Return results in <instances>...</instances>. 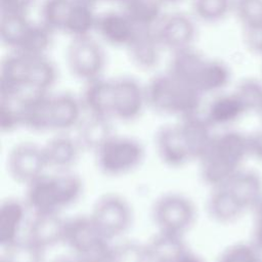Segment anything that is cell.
<instances>
[{"instance_id": "cell-1", "label": "cell", "mask_w": 262, "mask_h": 262, "mask_svg": "<svg viewBox=\"0 0 262 262\" xmlns=\"http://www.w3.org/2000/svg\"><path fill=\"white\" fill-rule=\"evenodd\" d=\"M250 157L247 135L226 131L214 135L208 149L200 159L203 180L212 188L225 184Z\"/></svg>"}, {"instance_id": "cell-2", "label": "cell", "mask_w": 262, "mask_h": 262, "mask_svg": "<svg viewBox=\"0 0 262 262\" xmlns=\"http://www.w3.org/2000/svg\"><path fill=\"white\" fill-rule=\"evenodd\" d=\"M83 192L82 179L70 172L42 175L27 185L26 204L35 214H58L75 204Z\"/></svg>"}, {"instance_id": "cell-3", "label": "cell", "mask_w": 262, "mask_h": 262, "mask_svg": "<svg viewBox=\"0 0 262 262\" xmlns=\"http://www.w3.org/2000/svg\"><path fill=\"white\" fill-rule=\"evenodd\" d=\"M147 105L155 112L181 118L199 114L202 96L168 72L152 77L145 86Z\"/></svg>"}, {"instance_id": "cell-4", "label": "cell", "mask_w": 262, "mask_h": 262, "mask_svg": "<svg viewBox=\"0 0 262 262\" xmlns=\"http://www.w3.org/2000/svg\"><path fill=\"white\" fill-rule=\"evenodd\" d=\"M98 169L107 176H122L136 170L143 162V145L130 136L112 135L94 152Z\"/></svg>"}, {"instance_id": "cell-5", "label": "cell", "mask_w": 262, "mask_h": 262, "mask_svg": "<svg viewBox=\"0 0 262 262\" xmlns=\"http://www.w3.org/2000/svg\"><path fill=\"white\" fill-rule=\"evenodd\" d=\"M196 210L183 194H163L154 204L152 219L159 232L183 236L193 225Z\"/></svg>"}, {"instance_id": "cell-6", "label": "cell", "mask_w": 262, "mask_h": 262, "mask_svg": "<svg viewBox=\"0 0 262 262\" xmlns=\"http://www.w3.org/2000/svg\"><path fill=\"white\" fill-rule=\"evenodd\" d=\"M66 60L71 74L88 83L101 78L105 68V52L92 36L73 38L68 45Z\"/></svg>"}, {"instance_id": "cell-7", "label": "cell", "mask_w": 262, "mask_h": 262, "mask_svg": "<svg viewBox=\"0 0 262 262\" xmlns=\"http://www.w3.org/2000/svg\"><path fill=\"white\" fill-rule=\"evenodd\" d=\"M90 217L100 233L112 241L123 235L129 229L132 211L125 199L108 193L96 201Z\"/></svg>"}, {"instance_id": "cell-8", "label": "cell", "mask_w": 262, "mask_h": 262, "mask_svg": "<svg viewBox=\"0 0 262 262\" xmlns=\"http://www.w3.org/2000/svg\"><path fill=\"white\" fill-rule=\"evenodd\" d=\"M155 32L164 50L171 53L193 47L196 37L194 20L183 12L164 14Z\"/></svg>"}, {"instance_id": "cell-9", "label": "cell", "mask_w": 262, "mask_h": 262, "mask_svg": "<svg viewBox=\"0 0 262 262\" xmlns=\"http://www.w3.org/2000/svg\"><path fill=\"white\" fill-rule=\"evenodd\" d=\"M113 119L132 121L147 105L145 87L132 77L113 79Z\"/></svg>"}, {"instance_id": "cell-10", "label": "cell", "mask_w": 262, "mask_h": 262, "mask_svg": "<svg viewBox=\"0 0 262 262\" xmlns=\"http://www.w3.org/2000/svg\"><path fill=\"white\" fill-rule=\"evenodd\" d=\"M7 168L15 181L29 185L44 175L47 168L42 146L32 142H21L15 145L8 155Z\"/></svg>"}, {"instance_id": "cell-11", "label": "cell", "mask_w": 262, "mask_h": 262, "mask_svg": "<svg viewBox=\"0 0 262 262\" xmlns=\"http://www.w3.org/2000/svg\"><path fill=\"white\" fill-rule=\"evenodd\" d=\"M156 149L160 160L172 168H180L193 161L178 123L161 127L156 134Z\"/></svg>"}, {"instance_id": "cell-12", "label": "cell", "mask_w": 262, "mask_h": 262, "mask_svg": "<svg viewBox=\"0 0 262 262\" xmlns=\"http://www.w3.org/2000/svg\"><path fill=\"white\" fill-rule=\"evenodd\" d=\"M137 29L123 10H120L98 14L95 32L100 40L107 45L127 48L134 38Z\"/></svg>"}, {"instance_id": "cell-13", "label": "cell", "mask_w": 262, "mask_h": 262, "mask_svg": "<svg viewBox=\"0 0 262 262\" xmlns=\"http://www.w3.org/2000/svg\"><path fill=\"white\" fill-rule=\"evenodd\" d=\"M105 238L89 216H76L66 220L63 243L73 251L74 256H80Z\"/></svg>"}, {"instance_id": "cell-14", "label": "cell", "mask_w": 262, "mask_h": 262, "mask_svg": "<svg viewBox=\"0 0 262 262\" xmlns=\"http://www.w3.org/2000/svg\"><path fill=\"white\" fill-rule=\"evenodd\" d=\"M127 50L131 61L137 68L151 70L158 66L164 48L156 35L155 29L138 28Z\"/></svg>"}, {"instance_id": "cell-15", "label": "cell", "mask_w": 262, "mask_h": 262, "mask_svg": "<svg viewBox=\"0 0 262 262\" xmlns=\"http://www.w3.org/2000/svg\"><path fill=\"white\" fill-rule=\"evenodd\" d=\"M66 220L58 214H35L28 225L27 239L42 250L63 242Z\"/></svg>"}, {"instance_id": "cell-16", "label": "cell", "mask_w": 262, "mask_h": 262, "mask_svg": "<svg viewBox=\"0 0 262 262\" xmlns=\"http://www.w3.org/2000/svg\"><path fill=\"white\" fill-rule=\"evenodd\" d=\"M83 111L82 101L70 93L51 95V131L62 133L79 126L82 122Z\"/></svg>"}, {"instance_id": "cell-17", "label": "cell", "mask_w": 262, "mask_h": 262, "mask_svg": "<svg viewBox=\"0 0 262 262\" xmlns=\"http://www.w3.org/2000/svg\"><path fill=\"white\" fill-rule=\"evenodd\" d=\"M81 101L89 116L112 120L113 81L101 77L86 83Z\"/></svg>"}, {"instance_id": "cell-18", "label": "cell", "mask_w": 262, "mask_h": 262, "mask_svg": "<svg viewBox=\"0 0 262 262\" xmlns=\"http://www.w3.org/2000/svg\"><path fill=\"white\" fill-rule=\"evenodd\" d=\"M248 113L239 96L233 91L217 94L208 104L205 119L212 126H226L234 123Z\"/></svg>"}, {"instance_id": "cell-19", "label": "cell", "mask_w": 262, "mask_h": 262, "mask_svg": "<svg viewBox=\"0 0 262 262\" xmlns=\"http://www.w3.org/2000/svg\"><path fill=\"white\" fill-rule=\"evenodd\" d=\"M247 210H253L262 199V176L254 170L241 169L223 184Z\"/></svg>"}, {"instance_id": "cell-20", "label": "cell", "mask_w": 262, "mask_h": 262, "mask_svg": "<svg viewBox=\"0 0 262 262\" xmlns=\"http://www.w3.org/2000/svg\"><path fill=\"white\" fill-rule=\"evenodd\" d=\"M42 148L47 167L68 171L78 160L82 147L78 139L60 133L49 139Z\"/></svg>"}, {"instance_id": "cell-21", "label": "cell", "mask_w": 262, "mask_h": 262, "mask_svg": "<svg viewBox=\"0 0 262 262\" xmlns=\"http://www.w3.org/2000/svg\"><path fill=\"white\" fill-rule=\"evenodd\" d=\"M178 124L185 137L193 161H200L214 137L211 132L212 126L204 116L201 117L199 114L181 118Z\"/></svg>"}, {"instance_id": "cell-22", "label": "cell", "mask_w": 262, "mask_h": 262, "mask_svg": "<svg viewBox=\"0 0 262 262\" xmlns=\"http://www.w3.org/2000/svg\"><path fill=\"white\" fill-rule=\"evenodd\" d=\"M26 202L16 199H8L0 206V244L2 248L16 241L23 228L27 215Z\"/></svg>"}, {"instance_id": "cell-23", "label": "cell", "mask_w": 262, "mask_h": 262, "mask_svg": "<svg viewBox=\"0 0 262 262\" xmlns=\"http://www.w3.org/2000/svg\"><path fill=\"white\" fill-rule=\"evenodd\" d=\"M230 79V69L224 61L206 58L193 82V88L201 95L219 93L229 84Z\"/></svg>"}, {"instance_id": "cell-24", "label": "cell", "mask_w": 262, "mask_h": 262, "mask_svg": "<svg viewBox=\"0 0 262 262\" xmlns=\"http://www.w3.org/2000/svg\"><path fill=\"white\" fill-rule=\"evenodd\" d=\"M207 210L212 219L228 224L239 219L247 210L223 185L214 187L207 202Z\"/></svg>"}, {"instance_id": "cell-25", "label": "cell", "mask_w": 262, "mask_h": 262, "mask_svg": "<svg viewBox=\"0 0 262 262\" xmlns=\"http://www.w3.org/2000/svg\"><path fill=\"white\" fill-rule=\"evenodd\" d=\"M94 5L75 0L67 17L62 33L73 38L92 36L95 32L98 14L93 9Z\"/></svg>"}, {"instance_id": "cell-26", "label": "cell", "mask_w": 262, "mask_h": 262, "mask_svg": "<svg viewBox=\"0 0 262 262\" xmlns=\"http://www.w3.org/2000/svg\"><path fill=\"white\" fill-rule=\"evenodd\" d=\"M206 58L193 47L174 52L167 72L193 88V82Z\"/></svg>"}, {"instance_id": "cell-27", "label": "cell", "mask_w": 262, "mask_h": 262, "mask_svg": "<svg viewBox=\"0 0 262 262\" xmlns=\"http://www.w3.org/2000/svg\"><path fill=\"white\" fill-rule=\"evenodd\" d=\"M163 6L160 0H126L122 10L137 28L155 29L164 16Z\"/></svg>"}, {"instance_id": "cell-28", "label": "cell", "mask_w": 262, "mask_h": 262, "mask_svg": "<svg viewBox=\"0 0 262 262\" xmlns=\"http://www.w3.org/2000/svg\"><path fill=\"white\" fill-rule=\"evenodd\" d=\"M148 262H176L187 250L182 236L159 232L147 245Z\"/></svg>"}, {"instance_id": "cell-29", "label": "cell", "mask_w": 262, "mask_h": 262, "mask_svg": "<svg viewBox=\"0 0 262 262\" xmlns=\"http://www.w3.org/2000/svg\"><path fill=\"white\" fill-rule=\"evenodd\" d=\"M114 135L111 120L89 116L88 119L82 120L79 125L78 141L82 148L95 152L98 147Z\"/></svg>"}, {"instance_id": "cell-30", "label": "cell", "mask_w": 262, "mask_h": 262, "mask_svg": "<svg viewBox=\"0 0 262 262\" xmlns=\"http://www.w3.org/2000/svg\"><path fill=\"white\" fill-rule=\"evenodd\" d=\"M29 57V88L34 92L48 93L57 79L55 64L47 55Z\"/></svg>"}, {"instance_id": "cell-31", "label": "cell", "mask_w": 262, "mask_h": 262, "mask_svg": "<svg viewBox=\"0 0 262 262\" xmlns=\"http://www.w3.org/2000/svg\"><path fill=\"white\" fill-rule=\"evenodd\" d=\"M32 20L28 15L1 12L0 39L2 44L10 51H16L19 47Z\"/></svg>"}, {"instance_id": "cell-32", "label": "cell", "mask_w": 262, "mask_h": 262, "mask_svg": "<svg viewBox=\"0 0 262 262\" xmlns=\"http://www.w3.org/2000/svg\"><path fill=\"white\" fill-rule=\"evenodd\" d=\"M53 32L41 21H32L16 51L28 56L47 55L52 44Z\"/></svg>"}, {"instance_id": "cell-33", "label": "cell", "mask_w": 262, "mask_h": 262, "mask_svg": "<svg viewBox=\"0 0 262 262\" xmlns=\"http://www.w3.org/2000/svg\"><path fill=\"white\" fill-rule=\"evenodd\" d=\"M75 0H43L40 6V21L53 33L63 27Z\"/></svg>"}, {"instance_id": "cell-34", "label": "cell", "mask_w": 262, "mask_h": 262, "mask_svg": "<svg viewBox=\"0 0 262 262\" xmlns=\"http://www.w3.org/2000/svg\"><path fill=\"white\" fill-rule=\"evenodd\" d=\"M233 0H191L194 16L208 24L223 20L231 11Z\"/></svg>"}, {"instance_id": "cell-35", "label": "cell", "mask_w": 262, "mask_h": 262, "mask_svg": "<svg viewBox=\"0 0 262 262\" xmlns=\"http://www.w3.org/2000/svg\"><path fill=\"white\" fill-rule=\"evenodd\" d=\"M44 250L27 238L4 247L0 262H43Z\"/></svg>"}, {"instance_id": "cell-36", "label": "cell", "mask_w": 262, "mask_h": 262, "mask_svg": "<svg viewBox=\"0 0 262 262\" xmlns=\"http://www.w3.org/2000/svg\"><path fill=\"white\" fill-rule=\"evenodd\" d=\"M234 92L239 96L248 112H258L262 110V82L254 78L242 80Z\"/></svg>"}, {"instance_id": "cell-37", "label": "cell", "mask_w": 262, "mask_h": 262, "mask_svg": "<svg viewBox=\"0 0 262 262\" xmlns=\"http://www.w3.org/2000/svg\"><path fill=\"white\" fill-rule=\"evenodd\" d=\"M21 123V100L0 97V128L2 132H11Z\"/></svg>"}, {"instance_id": "cell-38", "label": "cell", "mask_w": 262, "mask_h": 262, "mask_svg": "<svg viewBox=\"0 0 262 262\" xmlns=\"http://www.w3.org/2000/svg\"><path fill=\"white\" fill-rule=\"evenodd\" d=\"M232 11L243 28L262 23V0H233Z\"/></svg>"}, {"instance_id": "cell-39", "label": "cell", "mask_w": 262, "mask_h": 262, "mask_svg": "<svg viewBox=\"0 0 262 262\" xmlns=\"http://www.w3.org/2000/svg\"><path fill=\"white\" fill-rule=\"evenodd\" d=\"M260 254L253 244L236 243L227 247L217 262H262Z\"/></svg>"}, {"instance_id": "cell-40", "label": "cell", "mask_w": 262, "mask_h": 262, "mask_svg": "<svg viewBox=\"0 0 262 262\" xmlns=\"http://www.w3.org/2000/svg\"><path fill=\"white\" fill-rule=\"evenodd\" d=\"M111 262H148L146 247L136 242L113 246Z\"/></svg>"}, {"instance_id": "cell-41", "label": "cell", "mask_w": 262, "mask_h": 262, "mask_svg": "<svg viewBox=\"0 0 262 262\" xmlns=\"http://www.w3.org/2000/svg\"><path fill=\"white\" fill-rule=\"evenodd\" d=\"M244 29V42L254 54L262 56V23Z\"/></svg>"}, {"instance_id": "cell-42", "label": "cell", "mask_w": 262, "mask_h": 262, "mask_svg": "<svg viewBox=\"0 0 262 262\" xmlns=\"http://www.w3.org/2000/svg\"><path fill=\"white\" fill-rule=\"evenodd\" d=\"M35 0H0L1 12L28 15Z\"/></svg>"}, {"instance_id": "cell-43", "label": "cell", "mask_w": 262, "mask_h": 262, "mask_svg": "<svg viewBox=\"0 0 262 262\" xmlns=\"http://www.w3.org/2000/svg\"><path fill=\"white\" fill-rule=\"evenodd\" d=\"M254 213L253 245L262 253V199L252 210Z\"/></svg>"}, {"instance_id": "cell-44", "label": "cell", "mask_w": 262, "mask_h": 262, "mask_svg": "<svg viewBox=\"0 0 262 262\" xmlns=\"http://www.w3.org/2000/svg\"><path fill=\"white\" fill-rule=\"evenodd\" d=\"M250 157L262 162V129L247 135Z\"/></svg>"}, {"instance_id": "cell-45", "label": "cell", "mask_w": 262, "mask_h": 262, "mask_svg": "<svg viewBox=\"0 0 262 262\" xmlns=\"http://www.w3.org/2000/svg\"><path fill=\"white\" fill-rule=\"evenodd\" d=\"M176 262H204V260L195 253L189 251L188 249L177 259Z\"/></svg>"}, {"instance_id": "cell-46", "label": "cell", "mask_w": 262, "mask_h": 262, "mask_svg": "<svg viewBox=\"0 0 262 262\" xmlns=\"http://www.w3.org/2000/svg\"><path fill=\"white\" fill-rule=\"evenodd\" d=\"M52 262H80L74 255L71 257H58L55 260H53Z\"/></svg>"}, {"instance_id": "cell-47", "label": "cell", "mask_w": 262, "mask_h": 262, "mask_svg": "<svg viewBox=\"0 0 262 262\" xmlns=\"http://www.w3.org/2000/svg\"><path fill=\"white\" fill-rule=\"evenodd\" d=\"M164 5H166V4H174V3H178V2H180V1H182V0H160Z\"/></svg>"}, {"instance_id": "cell-48", "label": "cell", "mask_w": 262, "mask_h": 262, "mask_svg": "<svg viewBox=\"0 0 262 262\" xmlns=\"http://www.w3.org/2000/svg\"><path fill=\"white\" fill-rule=\"evenodd\" d=\"M79 1H82V2H86V3H89V4H91V5H94V4H96L97 2H99V1H102V0H79Z\"/></svg>"}, {"instance_id": "cell-49", "label": "cell", "mask_w": 262, "mask_h": 262, "mask_svg": "<svg viewBox=\"0 0 262 262\" xmlns=\"http://www.w3.org/2000/svg\"><path fill=\"white\" fill-rule=\"evenodd\" d=\"M104 1H108V2H114V3H119V4H123L126 0H104Z\"/></svg>"}]
</instances>
